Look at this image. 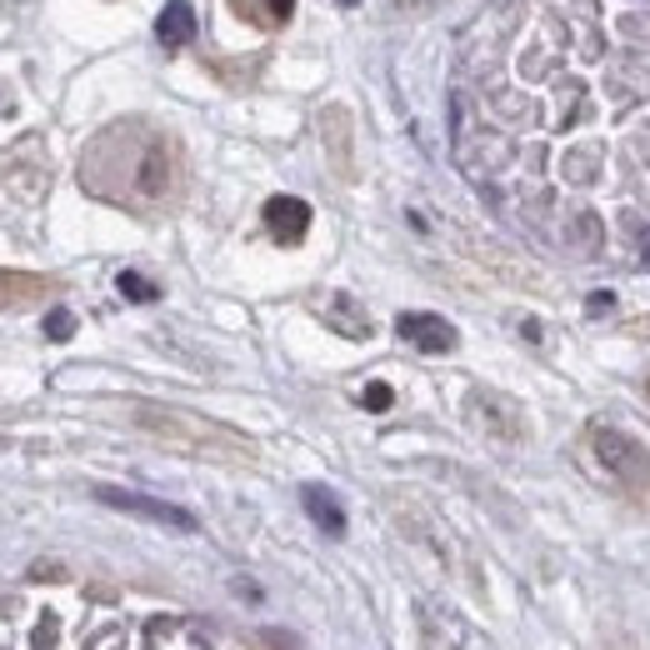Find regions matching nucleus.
<instances>
[{
	"label": "nucleus",
	"instance_id": "nucleus-21",
	"mask_svg": "<svg viewBox=\"0 0 650 650\" xmlns=\"http://www.w3.org/2000/svg\"><path fill=\"white\" fill-rule=\"evenodd\" d=\"M646 265H650V240H646Z\"/></svg>",
	"mask_w": 650,
	"mask_h": 650
},
{
	"label": "nucleus",
	"instance_id": "nucleus-20",
	"mask_svg": "<svg viewBox=\"0 0 650 650\" xmlns=\"http://www.w3.org/2000/svg\"><path fill=\"white\" fill-rule=\"evenodd\" d=\"M636 331H640V335H650V320H640V326H636Z\"/></svg>",
	"mask_w": 650,
	"mask_h": 650
},
{
	"label": "nucleus",
	"instance_id": "nucleus-15",
	"mask_svg": "<svg viewBox=\"0 0 650 650\" xmlns=\"http://www.w3.org/2000/svg\"><path fill=\"white\" fill-rule=\"evenodd\" d=\"M390 401H395V390H390L386 380H370V386L361 390V405H366V411H390Z\"/></svg>",
	"mask_w": 650,
	"mask_h": 650
},
{
	"label": "nucleus",
	"instance_id": "nucleus-6",
	"mask_svg": "<svg viewBox=\"0 0 650 650\" xmlns=\"http://www.w3.org/2000/svg\"><path fill=\"white\" fill-rule=\"evenodd\" d=\"M465 415H471V426L485 430V436L496 440H520V405L496 395V390H471V401H465Z\"/></svg>",
	"mask_w": 650,
	"mask_h": 650
},
{
	"label": "nucleus",
	"instance_id": "nucleus-5",
	"mask_svg": "<svg viewBox=\"0 0 650 650\" xmlns=\"http://www.w3.org/2000/svg\"><path fill=\"white\" fill-rule=\"evenodd\" d=\"M395 335L426 355H450L461 345L456 326H450L446 316H430V310H405V316H395Z\"/></svg>",
	"mask_w": 650,
	"mask_h": 650
},
{
	"label": "nucleus",
	"instance_id": "nucleus-14",
	"mask_svg": "<svg viewBox=\"0 0 650 650\" xmlns=\"http://www.w3.org/2000/svg\"><path fill=\"white\" fill-rule=\"evenodd\" d=\"M46 335H50V341H71V335H75V316H71V310H66V306L50 310V316H46Z\"/></svg>",
	"mask_w": 650,
	"mask_h": 650
},
{
	"label": "nucleus",
	"instance_id": "nucleus-7",
	"mask_svg": "<svg viewBox=\"0 0 650 650\" xmlns=\"http://www.w3.org/2000/svg\"><path fill=\"white\" fill-rule=\"evenodd\" d=\"M260 221H265L271 240H281V246H300L306 231H310V205L300 201V196H271L265 211H260Z\"/></svg>",
	"mask_w": 650,
	"mask_h": 650
},
{
	"label": "nucleus",
	"instance_id": "nucleus-12",
	"mask_svg": "<svg viewBox=\"0 0 650 650\" xmlns=\"http://www.w3.org/2000/svg\"><path fill=\"white\" fill-rule=\"evenodd\" d=\"M326 320H331V326H335L341 335H351V341H366V335H370V316H366L361 306H355L351 296H335V300H331V310H326Z\"/></svg>",
	"mask_w": 650,
	"mask_h": 650
},
{
	"label": "nucleus",
	"instance_id": "nucleus-18",
	"mask_svg": "<svg viewBox=\"0 0 650 650\" xmlns=\"http://www.w3.org/2000/svg\"><path fill=\"white\" fill-rule=\"evenodd\" d=\"M236 595H240V601H260V591H256V580H246V576H240V580H236Z\"/></svg>",
	"mask_w": 650,
	"mask_h": 650
},
{
	"label": "nucleus",
	"instance_id": "nucleus-11",
	"mask_svg": "<svg viewBox=\"0 0 650 650\" xmlns=\"http://www.w3.org/2000/svg\"><path fill=\"white\" fill-rule=\"evenodd\" d=\"M231 11L246 25H256V31H281L296 15V0H231Z\"/></svg>",
	"mask_w": 650,
	"mask_h": 650
},
{
	"label": "nucleus",
	"instance_id": "nucleus-8",
	"mask_svg": "<svg viewBox=\"0 0 650 650\" xmlns=\"http://www.w3.org/2000/svg\"><path fill=\"white\" fill-rule=\"evenodd\" d=\"M56 296V281L36 271H0V310H21L36 306V300Z\"/></svg>",
	"mask_w": 650,
	"mask_h": 650
},
{
	"label": "nucleus",
	"instance_id": "nucleus-9",
	"mask_svg": "<svg viewBox=\"0 0 650 650\" xmlns=\"http://www.w3.org/2000/svg\"><path fill=\"white\" fill-rule=\"evenodd\" d=\"M300 506H306V516L316 520L320 535H345V510H341L331 485H300Z\"/></svg>",
	"mask_w": 650,
	"mask_h": 650
},
{
	"label": "nucleus",
	"instance_id": "nucleus-13",
	"mask_svg": "<svg viewBox=\"0 0 650 650\" xmlns=\"http://www.w3.org/2000/svg\"><path fill=\"white\" fill-rule=\"evenodd\" d=\"M116 291H120L126 300H135V306H151V300H161V285L145 281L141 271H120V275H116Z\"/></svg>",
	"mask_w": 650,
	"mask_h": 650
},
{
	"label": "nucleus",
	"instance_id": "nucleus-17",
	"mask_svg": "<svg viewBox=\"0 0 650 650\" xmlns=\"http://www.w3.org/2000/svg\"><path fill=\"white\" fill-rule=\"evenodd\" d=\"M390 5H395L401 15H421V11H430L436 0H390Z\"/></svg>",
	"mask_w": 650,
	"mask_h": 650
},
{
	"label": "nucleus",
	"instance_id": "nucleus-4",
	"mask_svg": "<svg viewBox=\"0 0 650 650\" xmlns=\"http://www.w3.org/2000/svg\"><path fill=\"white\" fill-rule=\"evenodd\" d=\"M95 500H101V506H110V510H126V516L155 520V525H166V531H186V535H196V531H201L190 510L170 506V500L141 496V491H126V485H95Z\"/></svg>",
	"mask_w": 650,
	"mask_h": 650
},
{
	"label": "nucleus",
	"instance_id": "nucleus-2",
	"mask_svg": "<svg viewBox=\"0 0 650 650\" xmlns=\"http://www.w3.org/2000/svg\"><path fill=\"white\" fill-rule=\"evenodd\" d=\"M135 426H145L151 436L170 440V446H186L196 456H250V440L236 430L201 421L190 411H170V405H135Z\"/></svg>",
	"mask_w": 650,
	"mask_h": 650
},
{
	"label": "nucleus",
	"instance_id": "nucleus-19",
	"mask_svg": "<svg viewBox=\"0 0 650 650\" xmlns=\"http://www.w3.org/2000/svg\"><path fill=\"white\" fill-rule=\"evenodd\" d=\"M335 5H341V11H355V5H361V0H335Z\"/></svg>",
	"mask_w": 650,
	"mask_h": 650
},
{
	"label": "nucleus",
	"instance_id": "nucleus-10",
	"mask_svg": "<svg viewBox=\"0 0 650 650\" xmlns=\"http://www.w3.org/2000/svg\"><path fill=\"white\" fill-rule=\"evenodd\" d=\"M155 40L166 50H186L196 40V11L190 0H166V11L155 15Z\"/></svg>",
	"mask_w": 650,
	"mask_h": 650
},
{
	"label": "nucleus",
	"instance_id": "nucleus-1",
	"mask_svg": "<svg viewBox=\"0 0 650 650\" xmlns=\"http://www.w3.org/2000/svg\"><path fill=\"white\" fill-rule=\"evenodd\" d=\"M81 190L130 215H155L180 201L186 151L170 130L145 116H120L101 126L81 151Z\"/></svg>",
	"mask_w": 650,
	"mask_h": 650
},
{
	"label": "nucleus",
	"instance_id": "nucleus-3",
	"mask_svg": "<svg viewBox=\"0 0 650 650\" xmlns=\"http://www.w3.org/2000/svg\"><path fill=\"white\" fill-rule=\"evenodd\" d=\"M586 440H591V456L605 481H615L621 491H630V496H650V450L640 446V440L621 436V430H611V426H591Z\"/></svg>",
	"mask_w": 650,
	"mask_h": 650
},
{
	"label": "nucleus",
	"instance_id": "nucleus-16",
	"mask_svg": "<svg viewBox=\"0 0 650 650\" xmlns=\"http://www.w3.org/2000/svg\"><path fill=\"white\" fill-rule=\"evenodd\" d=\"M611 306H615L611 291H595V296L586 300V316H611Z\"/></svg>",
	"mask_w": 650,
	"mask_h": 650
}]
</instances>
